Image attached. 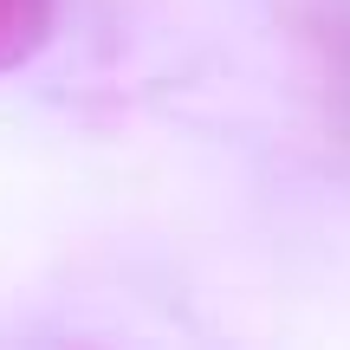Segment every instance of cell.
Listing matches in <instances>:
<instances>
[{"label": "cell", "mask_w": 350, "mask_h": 350, "mask_svg": "<svg viewBox=\"0 0 350 350\" xmlns=\"http://www.w3.org/2000/svg\"><path fill=\"white\" fill-rule=\"evenodd\" d=\"M52 26H59V0H0V72L39 59Z\"/></svg>", "instance_id": "obj_1"}]
</instances>
